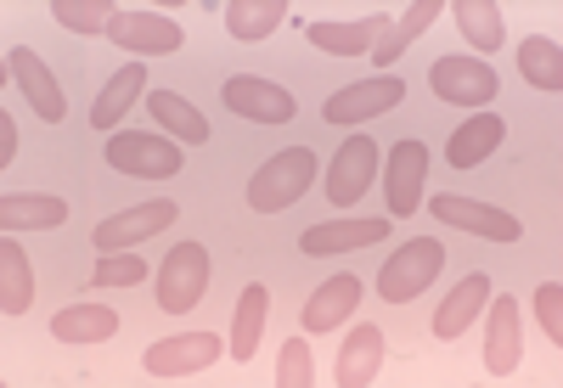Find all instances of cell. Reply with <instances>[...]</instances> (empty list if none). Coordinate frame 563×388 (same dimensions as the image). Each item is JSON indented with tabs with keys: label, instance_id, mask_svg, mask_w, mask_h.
I'll return each instance as SVG.
<instances>
[{
	"label": "cell",
	"instance_id": "23",
	"mask_svg": "<svg viewBox=\"0 0 563 388\" xmlns=\"http://www.w3.org/2000/svg\"><path fill=\"white\" fill-rule=\"evenodd\" d=\"M147 96V63H124L102 90H97V108H90V124L97 130H119V119Z\"/></svg>",
	"mask_w": 563,
	"mask_h": 388
},
{
	"label": "cell",
	"instance_id": "5",
	"mask_svg": "<svg viewBox=\"0 0 563 388\" xmlns=\"http://www.w3.org/2000/svg\"><path fill=\"white\" fill-rule=\"evenodd\" d=\"M429 90L440 96V102H451V108H490L496 90H501V79H496V68L479 63V57H434Z\"/></svg>",
	"mask_w": 563,
	"mask_h": 388
},
{
	"label": "cell",
	"instance_id": "4",
	"mask_svg": "<svg viewBox=\"0 0 563 388\" xmlns=\"http://www.w3.org/2000/svg\"><path fill=\"white\" fill-rule=\"evenodd\" d=\"M203 293H209V248L203 242H175L158 265V310L186 315L192 304H203Z\"/></svg>",
	"mask_w": 563,
	"mask_h": 388
},
{
	"label": "cell",
	"instance_id": "32",
	"mask_svg": "<svg viewBox=\"0 0 563 388\" xmlns=\"http://www.w3.org/2000/svg\"><path fill=\"white\" fill-rule=\"evenodd\" d=\"M119 7H108V0H52V18L74 34H108Z\"/></svg>",
	"mask_w": 563,
	"mask_h": 388
},
{
	"label": "cell",
	"instance_id": "2",
	"mask_svg": "<svg viewBox=\"0 0 563 388\" xmlns=\"http://www.w3.org/2000/svg\"><path fill=\"white\" fill-rule=\"evenodd\" d=\"M316 180V153L310 147H288V153H276L254 169L249 180V209L254 214H282V209H294L305 191Z\"/></svg>",
	"mask_w": 563,
	"mask_h": 388
},
{
	"label": "cell",
	"instance_id": "28",
	"mask_svg": "<svg viewBox=\"0 0 563 388\" xmlns=\"http://www.w3.org/2000/svg\"><path fill=\"white\" fill-rule=\"evenodd\" d=\"M451 18H456L462 40L474 45V52H496V45L507 40V23H501V7H496V0H456Z\"/></svg>",
	"mask_w": 563,
	"mask_h": 388
},
{
	"label": "cell",
	"instance_id": "22",
	"mask_svg": "<svg viewBox=\"0 0 563 388\" xmlns=\"http://www.w3.org/2000/svg\"><path fill=\"white\" fill-rule=\"evenodd\" d=\"M68 220V203L52 198V191H12L0 198V231L18 236V231H52Z\"/></svg>",
	"mask_w": 563,
	"mask_h": 388
},
{
	"label": "cell",
	"instance_id": "35",
	"mask_svg": "<svg viewBox=\"0 0 563 388\" xmlns=\"http://www.w3.org/2000/svg\"><path fill=\"white\" fill-rule=\"evenodd\" d=\"M536 321L552 337V350H563V281H541L536 287Z\"/></svg>",
	"mask_w": 563,
	"mask_h": 388
},
{
	"label": "cell",
	"instance_id": "3",
	"mask_svg": "<svg viewBox=\"0 0 563 388\" xmlns=\"http://www.w3.org/2000/svg\"><path fill=\"white\" fill-rule=\"evenodd\" d=\"M119 175H135V180H175L186 169V153L180 141L169 135H147V130H113L108 153H102Z\"/></svg>",
	"mask_w": 563,
	"mask_h": 388
},
{
	"label": "cell",
	"instance_id": "11",
	"mask_svg": "<svg viewBox=\"0 0 563 388\" xmlns=\"http://www.w3.org/2000/svg\"><path fill=\"white\" fill-rule=\"evenodd\" d=\"M220 102L238 113V119H249V124H288V119L299 113L294 90H282L276 79H254V74L225 79V85H220Z\"/></svg>",
	"mask_w": 563,
	"mask_h": 388
},
{
	"label": "cell",
	"instance_id": "24",
	"mask_svg": "<svg viewBox=\"0 0 563 388\" xmlns=\"http://www.w3.org/2000/svg\"><path fill=\"white\" fill-rule=\"evenodd\" d=\"M147 113L180 141V147H203V141H209V119L186 102L180 90H147Z\"/></svg>",
	"mask_w": 563,
	"mask_h": 388
},
{
	"label": "cell",
	"instance_id": "21",
	"mask_svg": "<svg viewBox=\"0 0 563 388\" xmlns=\"http://www.w3.org/2000/svg\"><path fill=\"white\" fill-rule=\"evenodd\" d=\"M378 366H384V326H372V321L350 326L344 350L333 361V383L339 388H366L372 377H378Z\"/></svg>",
	"mask_w": 563,
	"mask_h": 388
},
{
	"label": "cell",
	"instance_id": "17",
	"mask_svg": "<svg viewBox=\"0 0 563 388\" xmlns=\"http://www.w3.org/2000/svg\"><path fill=\"white\" fill-rule=\"evenodd\" d=\"M372 242H389V220H321L299 236V248L310 259H327V254H350V248H372Z\"/></svg>",
	"mask_w": 563,
	"mask_h": 388
},
{
	"label": "cell",
	"instance_id": "31",
	"mask_svg": "<svg viewBox=\"0 0 563 388\" xmlns=\"http://www.w3.org/2000/svg\"><path fill=\"white\" fill-rule=\"evenodd\" d=\"M265 315H271V287H260V281L243 287V299H238V332H231V355H238V361H254Z\"/></svg>",
	"mask_w": 563,
	"mask_h": 388
},
{
	"label": "cell",
	"instance_id": "16",
	"mask_svg": "<svg viewBox=\"0 0 563 388\" xmlns=\"http://www.w3.org/2000/svg\"><path fill=\"white\" fill-rule=\"evenodd\" d=\"M389 34V18L384 12H372V18H344V23H305V40L321 45L327 57H366V52H378V40Z\"/></svg>",
	"mask_w": 563,
	"mask_h": 388
},
{
	"label": "cell",
	"instance_id": "8",
	"mask_svg": "<svg viewBox=\"0 0 563 388\" xmlns=\"http://www.w3.org/2000/svg\"><path fill=\"white\" fill-rule=\"evenodd\" d=\"M406 102V85L395 74H378V79H355L344 90L327 96V108L321 119L327 124H366V119H378V113H395Z\"/></svg>",
	"mask_w": 563,
	"mask_h": 388
},
{
	"label": "cell",
	"instance_id": "7",
	"mask_svg": "<svg viewBox=\"0 0 563 388\" xmlns=\"http://www.w3.org/2000/svg\"><path fill=\"white\" fill-rule=\"evenodd\" d=\"M378 153L384 147L372 135H350L344 147L333 153V164H327V203H333V209L361 203L372 191V180H378Z\"/></svg>",
	"mask_w": 563,
	"mask_h": 388
},
{
	"label": "cell",
	"instance_id": "14",
	"mask_svg": "<svg viewBox=\"0 0 563 388\" xmlns=\"http://www.w3.org/2000/svg\"><path fill=\"white\" fill-rule=\"evenodd\" d=\"M519 361H525V315L512 299H490L485 304V372L512 377Z\"/></svg>",
	"mask_w": 563,
	"mask_h": 388
},
{
	"label": "cell",
	"instance_id": "10",
	"mask_svg": "<svg viewBox=\"0 0 563 388\" xmlns=\"http://www.w3.org/2000/svg\"><path fill=\"white\" fill-rule=\"evenodd\" d=\"M175 203L169 198H153V203H135V209H124V214H108L97 231H90V242H97V254H130L135 242H147V236H158V231H169L175 225Z\"/></svg>",
	"mask_w": 563,
	"mask_h": 388
},
{
	"label": "cell",
	"instance_id": "20",
	"mask_svg": "<svg viewBox=\"0 0 563 388\" xmlns=\"http://www.w3.org/2000/svg\"><path fill=\"white\" fill-rule=\"evenodd\" d=\"M501 141H507V119H501L496 108H479L474 119H462V124H456L445 158H451V169H479V164L501 147Z\"/></svg>",
	"mask_w": 563,
	"mask_h": 388
},
{
	"label": "cell",
	"instance_id": "12",
	"mask_svg": "<svg viewBox=\"0 0 563 388\" xmlns=\"http://www.w3.org/2000/svg\"><path fill=\"white\" fill-rule=\"evenodd\" d=\"M422 180H429V147L417 135L395 141L389 147V169H384V186H389V214L395 220H411L417 203H422Z\"/></svg>",
	"mask_w": 563,
	"mask_h": 388
},
{
	"label": "cell",
	"instance_id": "19",
	"mask_svg": "<svg viewBox=\"0 0 563 388\" xmlns=\"http://www.w3.org/2000/svg\"><path fill=\"white\" fill-rule=\"evenodd\" d=\"M485 304H490V276H485V270H467V276L451 287V299L434 310V337H440V344H456V337L479 321Z\"/></svg>",
	"mask_w": 563,
	"mask_h": 388
},
{
	"label": "cell",
	"instance_id": "13",
	"mask_svg": "<svg viewBox=\"0 0 563 388\" xmlns=\"http://www.w3.org/2000/svg\"><path fill=\"white\" fill-rule=\"evenodd\" d=\"M220 361V337L214 332H180V337H158V344L141 355L147 377H192L209 372Z\"/></svg>",
	"mask_w": 563,
	"mask_h": 388
},
{
	"label": "cell",
	"instance_id": "34",
	"mask_svg": "<svg viewBox=\"0 0 563 388\" xmlns=\"http://www.w3.org/2000/svg\"><path fill=\"white\" fill-rule=\"evenodd\" d=\"M141 281H147V259L141 254H102L97 276H90V287H141Z\"/></svg>",
	"mask_w": 563,
	"mask_h": 388
},
{
	"label": "cell",
	"instance_id": "9",
	"mask_svg": "<svg viewBox=\"0 0 563 388\" xmlns=\"http://www.w3.org/2000/svg\"><path fill=\"white\" fill-rule=\"evenodd\" d=\"M429 214L440 225H456V231H474L479 242H519L525 236V220L507 214V209H490L479 198H456V191H445V198H429Z\"/></svg>",
	"mask_w": 563,
	"mask_h": 388
},
{
	"label": "cell",
	"instance_id": "15",
	"mask_svg": "<svg viewBox=\"0 0 563 388\" xmlns=\"http://www.w3.org/2000/svg\"><path fill=\"white\" fill-rule=\"evenodd\" d=\"M7 74L18 79V90H23V102L45 119V124H63V85H57V74L40 63V52H29V45H12L7 52Z\"/></svg>",
	"mask_w": 563,
	"mask_h": 388
},
{
	"label": "cell",
	"instance_id": "25",
	"mask_svg": "<svg viewBox=\"0 0 563 388\" xmlns=\"http://www.w3.org/2000/svg\"><path fill=\"white\" fill-rule=\"evenodd\" d=\"M52 332L57 344H108V337L119 332V310L108 304H68L52 315Z\"/></svg>",
	"mask_w": 563,
	"mask_h": 388
},
{
	"label": "cell",
	"instance_id": "26",
	"mask_svg": "<svg viewBox=\"0 0 563 388\" xmlns=\"http://www.w3.org/2000/svg\"><path fill=\"white\" fill-rule=\"evenodd\" d=\"M34 304V270H29V254H23V242H0V315H29Z\"/></svg>",
	"mask_w": 563,
	"mask_h": 388
},
{
	"label": "cell",
	"instance_id": "1",
	"mask_svg": "<svg viewBox=\"0 0 563 388\" xmlns=\"http://www.w3.org/2000/svg\"><path fill=\"white\" fill-rule=\"evenodd\" d=\"M445 270V242L434 236H411L389 254V265L378 270V299L384 304H411L434 287V276Z\"/></svg>",
	"mask_w": 563,
	"mask_h": 388
},
{
	"label": "cell",
	"instance_id": "29",
	"mask_svg": "<svg viewBox=\"0 0 563 388\" xmlns=\"http://www.w3.org/2000/svg\"><path fill=\"white\" fill-rule=\"evenodd\" d=\"M288 18V0H231L225 7V34L231 40H265Z\"/></svg>",
	"mask_w": 563,
	"mask_h": 388
},
{
	"label": "cell",
	"instance_id": "33",
	"mask_svg": "<svg viewBox=\"0 0 563 388\" xmlns=\"http://www.w3.org/2000/svg\"><path fill=\"white\" fill-rule=\"evenodd\" d=\"M276 383L282 388H310L316 383V366H310V337H288L276 355Z\"/></svg>",
	"mask_w": 563,
	"mask_h": 388
},
{
	"label": "cell",
	"instance_id": "27",
	"mask_svg": "<svg viewBox=\"0 0 563 388\" xmlns=\"http://www.w3.org/2000/svg\"><path fill=\"white\" fill-rule=\"evenodd\" d=\"M434 18H445L440 0H417V7H406V12L389 23V34L378 40V52H372V63H400V57H406V45H417L422 34L434 29Z\"/></svg>",
	"mask_w": 563,
	"mask_h": 388
},
{
	"label": "cell",
	"instance_id": "18",
	"mask_svg": "<svg viewBox=\"0 0 563 388\" xmlns=\"http://www.w3.org/2000/svg\"><path fill=\"white\" fill-rule=\"evenodd\" d=\"M361 276H327L321 287H316V293L305 299V310H299V326L305 332H333V326H344L350 315H355V304H361Z\"/></svg>",
	"mask_w": 563,
	"mask_h": 388
},
{
	"label": "cell",
	"instance_id": "6",
	"mask_svg": "<svg viewBox=\"0 0 563 388\" xmlns=\"http://www.w3.org/2000/svg\"><path fill=\"white\" fill-rule=\"evenodd\" d=\"M108 40L124 45L130 57H175L180 45H186L180 23H175V18H158V12H147V7H119L113 23H108Z\"/></svg>",
	"mask_w": 563,
	"mask_h": 388
},
{
	"label": "cell",
	"instance_id": "36",
	"mask_svg": "<svg viewBox=\"0 0 563 388\" xmlns=\"http://www.w3.org/2000/svg\"><path fill=\"white\" fill-rule=\"evenodd\" d=\"M18 158V130H12V113L0 119V164H12Z\"/></svg>",
	"mask_w": 563,
	"mask_h": 388
},
{
	"label": "cell",
	"instance_id": "30",
	"mask_svg": "<svg viewBox=\"0 0 563 388\" xmlns=\"http://www.w3.org/2000/svg\"><path fill=\"white\" fill-rule=\"evenodd\" d=\"M519 74H525L536 90L558 96V90H563V45L547 40V34H530V40L519 45Z\"/></svg>",
	"mask_w": 563,
	"mask_h": 388
}]
</instances>
